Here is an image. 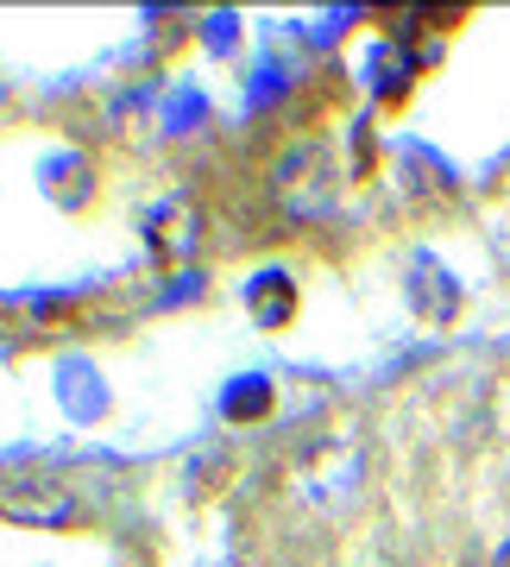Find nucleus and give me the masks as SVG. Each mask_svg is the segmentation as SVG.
Wrapping results in <instances>:
<instances>
[{
  "mask_svg": "<svg viewBox=\"0 0 510 567\" xmlns=\"http://www.w3.org/2000/svg\"><path fill=\"white\" fill-rule=\"evenodd\" d=\"M0 517L20 529H58L76 524V492L51 473H7L0 480Z\"/></svg>",
  "mask_w": 510,
  "mask_h": 567,
  "instance_id": "obj_3",
  "label": "nucleus"
},
{
  "mask_svg": "<svg viewBox=\"0 0 510 567\" xmlns=\"http://www.w3.org/2000/svg\"><path fill=\"white\" fill-rule=\"evenodd\" d=\"M491 567H510V543H504V548H498V555H491Z\"/></svg>",
  "mask_w": 510,
  "mask_h": 567,
  "instance_id": "obj_7",
  "label": "nucleus"
},
{
  "mask_svg": "<svg viewBox=\"0 0 510 567\" xmlns=\"http://www.w3.org/2000/svg\"><path fill=\"white\" fill-rule=\"evenodd\" d=\"M145 246L164 265L196 259V246H202V215H196V203L189 196H158V203L145 208Z\"/></svg>",
  "mask_w": 510,
  "mask_h": 567,
  "instance_id": "obj_4",
  "label": "nucleus"
},
{
  "mask_svg": "<svg viewBox=\"0 0 510 567\" xmlns=\"http://www.w3.org/2000/svg\"><path fill=\"white\" fill-rule=\"evenodd\" d=\"M366 480V442L360 435H322L296 466V492L309 505H347Z\"/></svg>",
  "mask_w": 510,
  "mask_h": 567,
  "instance_id": "obj_2",
  "label": "nucleus"
},
{
  "mask_svg": "<svg viewBox=\"0 0 510 567\" xmlns=\"http://www.w3.org/2000/svg\"><path fill=\"white\" fill-rule=\"evenodd\" d=\"M271 203L284 208V221L309 227V221H327L334 215V189H341V171H334V152L322 140H296L271 158Z\"/></svg>",
  "mask_w": 510,
  "mask_h": 567,
  "instance_id": "obj_1",
  "label": "nucleus"
},
{
  "mask_svg": "<svg viewBox=\"0 0 510 567\" xmlns=\"http://www.w3.org/2000/svg\"><path fill=\"white\" fill-rule=\"evenodd\" d=\"M246 309L259 316V328H290V316H296V284L284 271H266V278H252V290H246Z\"/></svg>",
  "mask_w": 510,
  "mask_h": 567,
  "instance_id": "obj_5",
  "label": "nucleus"
},
{
  "mask_svg": "<svg viewBox=\"0 0 510 567\" xmlns=\"http://www.w3.org/2000/svg\"><path fill=\"white\" fill-rule=\"evenodd\" d=\"M416 271H423V278H416L423 290H435V284H441V265H435V259H416ZM448 316H454V297H441V303L429 297V322H448Z\"/></svg>",
  "mask_w": 510,
  "mask_h": 567,
  "instance_id": "obj_6",
  "label": "nucleus"
}]
</instances>
